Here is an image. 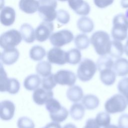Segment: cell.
Returning a JSON list of instances; mask_svg holds the SVG:
<instances>
[{"mask_svg": "<svg viewBox=\"0 0 128 128\" xmlns=\"http://www.w3.org/2000/svg\"><path fill=\"white\" fill-rule=\"evenodd\" d=\"M90 42L96 52L100 56L108 54L111 40L108 33L103 30H98L91 36Z\"/></svg>", "mask_w": 128, "mask_h": 128, "instance_id": "obj_1", "label": "cell"}, {"mask_svg": "<svg viewBox=\"0 0 128 128\" xmlns=\"http://www.w3.org/2000/svg\"><path fill=\"white\" fill-rule=\"evenodd\" d=\"M111 35L114 40L122 41L128 36V18L125 15L119 14L114 16Z\"/></svg>", "mask_w": 128, "mask_h": 128, "instance_id": "obj_2", "label": "cell"}, {"mask_svg": "<svg viewBox=\"0 0 128 128\" xmlns=\"http://www.w3.org/2000/svg\"><path fill=\"white\" fill-rule=\"evenodd\" d=\"M39 6L38 12L41 18L46 22H51L54 20L57 16L56 8V0H38Z\"/></svg>", "mask_w": 128, "mask_h": 128, "instance_id": "obj_3", "label": "cell"}, {"mask_svg": "<svg viewBox=\"0 0 128 128\" xmlns=\"http://www.w3.org/2000/svg\"><path fill=\"white\" fill-rule=\"evenodd\" d=\"M96 70V64L93 60L89 58H84L79 64L77 76L81 81L88 82L93 78Z\"/></svg>", "mask_w": 128, "mask_h": 128, "instance_id": "obj_4", "label": "cell"}, {"mask_svg": "<svg viewBox=\"0 0 128 128\" xmlns=\"http://www.w3.org/2000/svg\"><path fill=\"white\" fill-rule=\"evenodd\" d=\"M127 104V101L122 94H116L106 101L104 108L108 114H114L124 111Z\"/></svg>", "mask_w": 128, "mask_h": 128, "instance_id": "obj_5", "label": "cell"}, {"mask_svg": "<svg viewBox=\"0 0 128 128\" xmlns=\"http://www.w3.org/2000/svg\"><path fill=\"white\" fill-rule=\"evenodd\" d=\"M22 36L18 30L12 29L2 33L0 37V45L4 50L14 48L22 41Z\"/></svg>", "mask_w": 128, "mask_h": 128, "instance_id": "obj_6", "label": "cell"}, {"mask_svg": "<svg viewBox=\"0 0 128 128\" xmlns=\"http://www.w3.org/2000/svg\"><path fill=\"white\" fill-rule=\"evenodd\" d=\"M20 88V84L18 80L14 78H8L7 76L2 64H0V90L2 92H8L14 94H17Z\"/></svg>", "mask_w": 128, "mask_h": 128, "instance_id": "obj_7", "label": "cell"}, {"mask_svg": "<svg viewBox=\"0 0 128 128\" xmlns=\"http://www.w3.org/2000/svg\"><path fill=\"white\" fill-rule=\"evenodd\" d=\"M74 39L72 32L68 30H62L51 34L50 41L56 47H61L70 43Z\"/></svg>", "mask_w": 128, "mask_h": 128, "instance_id": "obj_8", "label": "cell"}, {"mask_svg": "<svg viewBox=\"0 0 128 128\" xmlns=\"http://www.w3.org/2000/svg\"><path fill=\"white\" fill-rule=\"evenodd\" d=\"M48 62L58 65H64L67 62V52L58 47L50 48L47 53Z\"/></svg>", "mask_w": 128, "mask_h": 128, "instance_id": "obj_9", "label": "cell"}, {"mask_svg": "<svg viewBox=\"0 0 128 128\" xmlns=\"http://www.w3.org/2000/svg\"><path fill=\"white\" fill-rule=\"evenodd\" d=\"M54 30L52 22L44 21L35 30L36 40L40 42H43L48 39Z\"/></svg>", "mask_w": 128, "mask_h": 128, "instance_id": "obj_10", "label": "cell"}, {"mask_svg": "<svg viewBox=\"0 0 128 128\" xmlns=\"http://www.w3.org/2000/svg\"><path fill=\"white\" fill-rule=\"evenodd\" d=\"M54 76L56 83L62 86H72L76 80V76L74 73L69 70H59L54 74Z\"/></svg>", "mask_w": 128, "mask_h": 128, "instance_id": "obj_11", "label": "cell"}, {"mask_svg": "<svg viewBox=\"0 0 128 128\" xmlns=\"http://www.w3.org/2000/svg\"><path fill=\"white\" fill-rule=\"evenodd\" d=\"M69 6L78 14L86 16L89 14L90 7L89 4L84 0H68Z\"/></svg>", "mask_w": 128, "mask_h": 128, "instance_id": "obj_12", "label": "cell"}, {"mask_svg": "<svg viewBox=\"0 0 128 128\" xmlns=\"http://www.w3.org/2000/svg\"><path fill=\"white\" fill-rule=\"evenodd\" d=\"M15 106L10 100H4L0 104V117L2 120H9L14 116L15 111Z\"/></svg>", "mask_w": 128, "mask_h": 128, "instance_id": "obj_13", "label": "cell"}, {"mask_svg": "<svg viewBox=\"0 0 128 128\" xmlns=\"http://www.w3.org/2000/svg\"><path fill=\"white\" fill-rule=\"evenodd\" d=\"M54 93L51 90H46L44 88H38L34 90L32 94L34 102L38 105L45 104L50 98H53Z\"/></svg>", "mask_w": 128, "mask_h": 128, "instance_id": "obj_14", "label": "cell"}, {"mask_svg": "<svg viewBox=\"0 0 128 128\" xmlns=\"http://www.w3.org/2000/svg\"><path fill=\"white\" fill-rule=\"evenodd\" d=\"M20 52L16 48L4 50L0 54L1 63L6 65H11L15 63L18 60Z\"/></svg>", "mask_w": 128, "mask_h": 128, "instance_id": "obj_15", "label": "cell"}, {"mask_svg": "<svg viewBox=\"0 0 128 128\" xmlns=\"http://www.w3.org/2000/svg\"><path fill=\"white\" fill-rule=\"evenodd\" d=\"M16 19L14 10L8 6L4 7L0 12V20L1 24L5 26H10L14 24Z\"/></svg>", "mask_w": 128, "mask_h": 128, "instance_id": "obj_16", "label": "cell"}, {"mask_svg": "<svg viewBox=\"0 0 128 128\" xmlns=\"http://www.w3.org/2000/svg\"><path fill=\"white\" fill-rule=\"evenodd\" d=\"M22 38L26 43L33 42L36 38L35 32L33 27L28 24H22L20 28Z\"/></svg>", "mask_w": 128, "mask_h": 128, "instance_id": "obj_17", "label": "cell"}, {"mask_svg": "<svg viewBox=\"0 0 128 128\" xmlns=\"http://www.w3.org/2000/svg\"><path fill=\"white\" fill-rule=\"evenodd\" d=\"M18 6L20 9L23 12L32 14L38 10L39 3L36 0H20Z\"/></svg>", "mask_w": 128, "mask_h": 128, "instance_id": "obj_18", "label": "cell"}, {"mask_svg": "<svg viewBox=\"0 0 128 128\" xmlns=\"http://www.w3.org/2000/svg\"><path fill=\"white\" fill-rule=\"evenodd\" d=\"M112 68L118 76H123L128 74V60L124 58H118L114 62Z\"/></svg>", "mask_w": 128, "mask_h": 128, "instance_id": "obj_19", "label": "cell"}, {"mask_svg": "<svg viewBox=\"0 0 128 128\" xmlns=\"http://www.w3.org/2000/svg\"><path fill=\"white\" fill-rule=\"evenodd\" d=\"M42 82L39 76L37 74H30L26 78L24 81V86L28 90H34L38 88Z\"/></svg>", "mask_w": 128, "mask_h": 128, "instance_id": "obj_20", "label": "cell"}, {"mask_svg": "<svg viewBox=\"0 0 128 128\" xmlns=\"http://www.w3.org/2000/svg\"><path fill=\"white\" fill-rule=\"evenodd\" d=\"M78 29L83 33H88L92 32L94 28V24L88 17L82 16L80 18L76 24Z\"/></svg>", "mask_w": 128, "mask_h": 128, "instance_id": "obj_21", "label": "cell"}, {"mask_svg": "<svg viewBox=\"0 0 128 128\" xmlns=\"http://www.w3.org/2000/svg\"><path fill=\"white\" fill-rule=\"evenodd\" d=\"M66 96L71 102H78L82 98V90L78 86H72L67 90Z\"/></svg>", "mask_w": 128, "mask_h": 128, "instance_id": "obj_22", "label": "cell"}, {"mask_svg": "<svg viewBox=\"0 0 128 128\" xmlns=\"http://www.w3.org/2000/svg\"><path fill=\"white\" fill-rule=\"evenodd\" d=\"M100 80L106 86L113 84L116 80V74L112 69H106L100 72Z\"/></svg>", "mask_w": 128, "mask_h": 128, "instance_id": "obj_23", "label": "cell"}, {"mask_svg": "<svg viewBox=\"0 0 128 128\" xmlns=\"http://www.w3.org/2000/svg\"><path fill=\"white\" fill-rule=\"evenodd\" d=\"M124 46L120 41L114 40L111 42L108 54L112 58H120L123 54Z\"/></svg>", "mask_w": 128, "mask_h": 128, "instance_id": "obj_24", "label": "cell"}, {"mask_svg": "<svg viewBox=\"0 0 128 128\" xmlns=\"http://www.w3.org/2000/svg\"><path fill=\"white\" fill-rule=\"evenodd\" d=\"M100 104L98 98L92 94L84 96L82 99V104L88 110H92L98 107Z\"/></svg>", "mask_w": 128, "mask_h": 128, "instance_id": "obj_25", "label": "cell"}, {"mask_svg": "<svg viewBox=\"0 0 128 128\" xmlns=\"http://www.w3.org/2000/svg\"><path fill=\"white\" fill-rule=\"evenodd\" d=\"M114 62L112 59L106 55L101 56L98 60L96 66L100 72L106 69H112L113 68Z\"/></svg>", "mask_w": 128, "mask_h": 128, "instance_id": "obj_26", "label": "cell"}, {"mask_svg": "<svg viewBox=\"0 0 128 128\" xmlns=\"http://www.w3.org/2000/svg\"><path fill=\"white\" fill-rule=\"evenodd\" d=\"M85 108L84 106L80 103H75L73 104L70 110L71 117L74 120H82L84 116Z\"/></svg>", "mask_w": 128, "mask_h": 128, "instance_id": "obj_27", "label": "cell"}, {"mask_svg": "<svg viewBox=\"0 0 128 128\" xmlns=\"http://www.w3.org/2000/svg\"><path fill=\"white\" fill-rule=\"evenodd\" d=\"M46 54L45 49L40 46H34L30 50V56L31 59L35 61L42 60Z\"/></svg>", "mask_w": 128, "mask_h": 128, "instance_id": "obj_28", "label": "cell"}, {"mask_svg": "<svg viewBox=\"0 0 128 128\" xmlns=\"http://www.w3.org/2000/svg\"><path fill=\"white\" fill-rule=\"evenodd\" d=\"M90 42L88 36L84 34H78L74 39V45L79 50L86 49L89 46Z\"/></svg>", "mask_w": 128, "mask_h": 128, "instance_id": "obj_29", "label": "cell"}, {"mask_svg": "<svg viewBox=\"0 0 128 128\" xmlns=\"http://www.w3.org/2000/svg\"><path fill=\"white\" fill-rule=\"evenodd\" d=\"M36 69L37 74L43 78L52 74V66L50 62H48L42 61L39 62L37 64Z\"/></svg>", "mask_w": 128, "mask_h": 128, "instance_id": "obj_30", "label": "cell"}, {"mask_svg": "<svg viewBox=\"0 0 128 128\" xmlns=\"http://www.w3.org/2000/svg\"><path fill=\"white\" fill-rule=\"evenodd\" d=\"M67 62L71 64H76L80 62L82 58L80 52L77 48H72L66 52Z\"/></svg>", "mask_w": 128, "mask_h": 128, "instance_id": "obj_31", "label": "cell"}, {"mask_svg": "<svg viewBox=\"0 0 128 128\" xmlns=\"http://www.w3.org/2000/svg\"><path fill=\"white\" fill-rule=\"evenodd\" d=\"M68 115V112L66 108L62 106V108L54 114H50V119L56 122H61L65 120Z\"/></svg>", "mask_w": 128, "mask_h": 128, "instance_id": "obj_32", "label": "cell"}, {"mask_svg": "<svg viewBox=\"0 0 128 128\" xmlns=\"http://www.w3.org/2000/svg\"><path fill=\"white\" fill-rule=\"evenodd\" d=\"M95 120L100 127L105 128L110 125V116L107 112H100L97 114Z\"/></svg>", "mask_w": 128, "mask_h": 128, "instance_id": "obj_33", "label": "cell"}, {"mask_svg": "<svg viewBox=\"0 0 128 128\" xmlns=\"http://www.w3.org/2000/svg\"><path fill=\"white\" fill-rule=\"evenodd\" d=\"M46 108L50 114H54L60 110L62 106L58 100L52 98L46 103Z\"/></svg>", "mask_w": 128, "mask_h": 128, "instance_id": "obj_34", "label": "cell"}, {"mask_svg": "<svg viewBox=\"0 0 128 128\" xmlns=\"http://www.w3.org/2000/svg\"><path fill=\"white\" fill-rule=\"evenodd\" d=\"M117 88L119 92L126 98L128 104V78L121 79L118 82Z\"/></svg>", "mask_w": 128, "mask_h": 128, "instance_id": "obj_35", "label": "cell"}, {"mask_svg": "<svg viewBox=\"0 0 128 128\" xmlns=\"http://www.w3.org/2000/svg\"><path fill=\"white\" fill-rule=\"evenodd\" d=\"M56 84L54 74H52L44 77L42 80V87L46 90H52L55 87Z\"/></svg>", "mask_w": 128, "mask_h": 128, "instance_id": "obj_36", "label": "cell"}, {"mask_svg": "<svg viewBox=\"0 0 128 128\" xmlns=\"http://www.w3.org/2000/svg\"><path fill=\"white\" fill-rule=\"evenodd\" d=\"M17 126L18 128H34V124L30 118L22 116L18 120Z\"/></svg>", "mask_w": 128, "mask_h": 128, "instance_id": "obj_37", "label": "cell"}, {"mask_svg": "<svg viewBox=\"0 0 128 128\" xmlns=\"http://www.w3.org/2000/svg\"><path fill=\"white\" fill-rule=\"evenodd\" d=\"M57 20L62 24H68L70 20V16L69 13L66 10L60 9L57 11Z\"/></svg>", "mask_w": 128, "mask_h": 128, "instance_id": "obj_38", "label": "cell"}, {"mask_svg": "<svg viewBox=\"0 0 128 128\" xmlns=\"http://www.w3.org/2000/svg\"><path fill=\"white\" fill-rule=\"evenodd\" d=\"M118 124L120 128H128V114H122L118 118Z\"/></svg>", "mask_w": 128, "mask_h": 128, "instance_id": "obj_39", "label": "cell"}, {"mask_svg": "<svg viewBox=\"0 0 128 128\" xmlns=\"http://www.w3.org/2000/svg\"><path fill=\"white\" fill-rule=\"evenodd\" d=\"M114 0H94V4L100 8H105L111 5Z\"/></svg>", "mask_w": 128, "mask_h": 128, "instance_id": "obj_40", "label": "cell"}, {"mask_svg": "<svg viewBox=\"0 0 128 128\" xmlns=\"http://www.w3.org/2000/svg\"><path fill=\"white\" fill-rule=\"evenodd\" d=\"M83 128H100V126L96 123L95 119L89 118L86 122V124Z\"/></svg>", "mask_w": 128, "mask_h": 128, "instance_id": "obj_41", "label": "cell"}, {"mask_svg": "<svg viewBox=\"0 0 128 128\" xmlns=\"http://www.w3.org/2000/svg\"><path fill=\"white\" fill-rule=\"evenodd\" d=\"M120 5L122 8H128V0H121Z\"/></svg>", "mask_w": 128, "mask_h": 128, "instance_id": "obj_42", "label": "cell"}, {"mask_svg": "<svg viewBox=\"0 0 128 128\" xmlns=\"http://www.w3.org/2000/svg\"><path fill=\"white\" fill-rule=\"evenodd\" d=\"M124 52L128 56V38L124 46Z\"/></svg>", "mask_w": 128, "mask_h": 128, "instance_id": "obj_43", "label": "cell"}, {"mask_svg": "<svg viewBox=\"0 0 128 128\" xmlns=\"http://www.w3.org/2000/svg\"><path fill=\"white\" fill-rule=\"evenodd\" d=\"M63 128H77L76 126L72 124H66Z\"/></svg>", "mask_w": 128, "mask_h": 128, "instance_id": "obj_44", "label": "cell"}, {"mask_svg": "<svg viewBox=\"0 0 128 128\" xmlns=\"http://www.w3.org/2000/svg\"><path fill=\"white\" fill-rule=\"evenodd\" d=\"M104 128H120L118 126H116L114 124H110L108 126L105 127Z\"/></svg>", "mask_w": 128, "mask_h": 128, "instance_id": "obj_45", "label": "cell"}, {"mask_svg": "<svg viewBox=\"0 0 128 128\" xmlns=\"http://www.w3.org/2000/svg\"><path fill=\"white\" fill-rule=\"evenodd\" d=\"M125 16H126V17L128 18V10L126 12V14H125Z\"/></svg>", "mask_w": 128, "mask_h": 128, "instance_id": "obj_46", "label": "cell"}, {"mask_svg": "<svg viewBox=\"0 0 128 128\" xmlns=\"http://www.w3.org/2000/svg\"><path fill=\"white\" fill-rule=\"evenodd\" d=\"M59 1H60V2H66V1H67L68 0H58Z\"/></svg>", "mask_w": 128, "mask_h": 128, "instance_id": "obj_47", "label": "cell"}, {"mask_svg": "<svg viewBox=\"0 0 128 128\" xmlns=\"http://www.w3.org/2000/svg\"><path fill=\"white\" fill-rule=\"evenodd\" d=\"M48 128V127H47V126H45V127H44V128Z\"/></svg>", "mask_w": 128, "mask_h": 128, "instance_id": "obj_48", "label": "cell"}]
</instances>
